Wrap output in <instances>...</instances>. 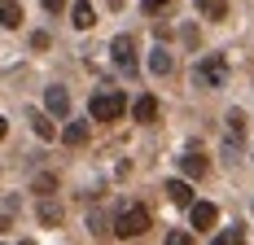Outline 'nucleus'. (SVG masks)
<instances>
[{"label": "nucleus", "instance_id": "nucleus-1", "mask_svg": "<svg viewBox=\"0 0 254 245\" xmlns=\"http://www.w3.org/2000/svg\"><path fill=\"white\" fill-rule=\"evenodd\" d=\"M145 232H149V206H127V210H119V219H114V237L119 241L145 237Z\"/></svg>", "mask_w": 254, "mask_h": 245}, {"label": "nucleus", "instance_id": "nucleus-2", "mask_svg": "<svg viewBox=\"0 0 254 245\" xmlns=\"http://www.w3.org/2000/svg\"><path fill=\"white\" fill-rule=\"evenodd\" d=\"M123 110H127V97H123V92H114V88H105V92H92V105H88L92 122H114Z\"/></svg>", "mask_w": 254, "mask_h": 245}, {"label": "nucleus", "instance_id": "nucleus-3", "mask_svg": "<svg viewBox=\"0 0 254 245\" xmlns=\"http://www.w3.org/2000/svg\"><path fill=\"white\" fill-rule=\"evenodd\" d=\"M193 83H197V88H224V83H228V61H224L219 53L202 57V61L193 66Z\"/></svg>", "mask_w": 254, "mask_h": 245}, {"label": "nucleus", "instance_id": "nucleus-4", "mask_svg": "<svg viewBox=\"0 0 254 245\" xmlns=\"http://www.w3.org/2000/svg\"><path fill=\"white\" fill-rule=\"evenodd\" d=\"M189 219H193L197 232H206V228H215V223H219V210H215L210 201H189Z\"/></svg>", "mask_w": 254, "mask_h": 245}, {"label": "nucleus", "instance_id": "nucleus-5", "mask_svg": "<svg viewBox=\"0 0 254 245\" xmlns=\"http://www.w3.org/2000/svg\"><path fill=\"white\" fill-rule=\"evenodd\" d=\"M110 53H114V61H119L123 70H131V66H136V44H131V35H119V40L110 44Z\"/></svg>", "mask_w": 254, "mask_h": 245}, {"label": "nucleus", "instance_id": "nucleus-6", "mask_svg": "<svg viewBox=\"0 0 254 245\" xmlns=\"http://www.w3.org/2000/svg\"><path fill=\"white\" fill-rule=\"evenodd\" d=\"M44 105H49V114L66 119V114H70V92H66V88H49V92H44Z\"/></svg>", "mask_w": 254, "mask_h": 245}, {"label": "nucleus", "instance_id": "nucleus-7", "mask_svg": "<svg viewBox=\"0 0 254 245\" xmlns=\"http://www.w3.org/2000/svg\"><path fill=\"white\" fill-rule=\"evenodd\" d=\"M131 114H136V122H153L158 119V97H136V105H131Z\"/></svg>", "mask_w": 254, "mask_h": 245}, {"label": "nucleus", "instance_id": "nucleus-8", "mask_svg": "<svg viewBox=\"0 0 254 245\" xmlns=\"http://www.w3.org/2000/svg\"><path fill=\"white\" fill-rule=\"evenodd\" d=\"M180 171L189 175V180H202V175L210 171V162H206V158H197V153H184V158H180Z\"/></svg>", "mask_w": 254, "mask_h": 245}, {"label": "nucleus", "instance_id": "nucleus-9", "mask_svg": "<svg viewBox=\"0 0 254 245\" xmlns=\"http://www.w3.org/2000/svg\"><path fill=\"white\" fill-rule=\"evenodd\" d=\"M197 13L210 18V22H224L228 18V0H197Z\"/></svg>", "mask_w": 254, "mask_h": 245}, {"label": "nucleus", "instance_id": "nucleus-10", "mask_svg": "<svg viewBox=\"0 0 254 245\" xmlns=\"http://www.w3.org/2000/svg\"><path fill=\"white\" fill-rule=\"evenodd\" d=\"M0 26H22V9H18V0H0Z\"/></svg>", "mask_w": 254, "mask_h": 245}, {"label": "nucleus", "instance_id": "nucleus-11", "mask_svg": "<svg viewBox=\"0 0 254 245\" xmlns=\"http://www.w3.org/2000/svg\"><path fill=\"white\" fill-rule=\"evenodd\" d=\"M167 197H171L176 206H189V201H193V188H189L184 180H167Z\"/></svg>", "mask_w": 254, "mask_h": 245}, {"label": "nucleus", "instance_id": "nucleus-12", "mask_svg": "<svg viewBox=\"0 0 254 245\" xmlns=\"http://www.w3.org/2000/svg\"><path fill=\"white\" fill-rule=\"evenodd\" d=\"M171 66H176V61H171V53H167V49H153L149 53V70L153 74H171Z\"/></svg>", "mask_w": 254, "mask_h": 245}, {"label": "nucleus", "instance_id": "nucleus-13", "mask_svg": "<svg viewBox=\"0 0 254 245\" xmlns=\"http://www.w3.org/2000/svg\"><path fill=\"white\" fill-rule=\"evenodd\" d=\"M92 22H97V18H92V0H75V26L88 31Z\"/></svg>", "mask_w": 254, "mask_h": 245}, {"label": "nucleus", "instance_id": "nucleus-14", "mask_svg": "<svg viewBox=\"0 0 254 245\" xmlns=\"http://www.w3.org/2000/svg\"><path fill=\"white\" fill-rule=\"evenodd\" d=\"M62 140H66V145H88V122H70V127L62 131Z\"/></svg>", "mask_w": 254, "mask_h": 245}, {"label": "nucleus", "instance_id": "nucleus-15", "mask_svg": "<svg viewBox=\"0 0 254 245\" xmlns=\"http://www.w3.org/2000/svg\"><path fill=\"white\" fill-rule=\"evenodd\" d=\"M31 127H35V136H40V140H53V136H57V127H53L44 114H35V119H31Z\"/></svg>", "mask_w": 254, "mask_h": 245}, {"label": "nucleus", "instance_id": "nucleus-16", "mask_svg": "<svg viewBox=\"0 0 254 245\" xmlns=\"http://www.w3.org/2000/svg\"><path fill=\"white\" fill-rule=\"evenodd\" d=\"M228 136H232V140L246 136V114H241V110H232V114H228Z\"/></svg>", "mask_w": 254, "mask_h": 245}, {"label": "nucleus", "instance_id": "nucleus-17", "mask_svg": "<svg viewBox=\"0 0 254 245\" xmlns=\"http://www.w3.org/2000/svg\"><path fill=\"white\" fill-rule=\"evenodd\" d=\"M40 219L44 223H62V206H57V201H40Z\"/></svg>", "mask_w": 254, "mask_h": 245}, {"label": "nucleus", "instance_id": "nucleus-18", "mask_svg": "<svg viewBox=\"0 0 254 245\" xmlns=\"http://www.w3.org/2000/svg\"><path fill=\"white\" fill-rule=\"evenodd\" d=\"M53 188H57V180H53V175H35V193H44V197H49Z\"/></svg>", "mask_w": 254, "mask_h": 245}, {"label": "nucleus", "instance_id": "nucleus-19", "mask_svg": "<svg viewBox=\"0 0 254 245\" xmlns=\"http://www.w3.org/2000/svg\"><path fill=\"white\" fill-rule=\"evenodd\" d=\"M167 4H171V0H140V9H145V13H162Z\"/></svg>", "mask_w": 254, "mask_h": 245}, {"label": "nucleus", "instance_id": "nucleus-20", "mask_svg": "<svg viewBox=\"0 0 254 245\" xmlns=\"http://www.w3.org/2000/svg\"><path fill=\"white\" fill-rule=\"evenodd\" d=\"M241 241V228H237V232H224V237H215V245H237Z\"/></svg>", "mask_w": 254, "mask_h": 245}, {"label": "nucleus", "instance_id": "nucleus-21", "mask_svg": "<svg viewBox=\"0 0 254 245\" xmlns=\"http://www.w3.org/2000/svg\"><path fill=\"white\" fill-rule=\"evenodd\" d=\"M62 4H66V0H44V9H49V13H62Z\"/></svg>", "mask_w": 254, "mask_h": 245}, {"label": "nucleus", "instance_id": "nucleus-22", "mask_svg": "<svg viewBox=\"0 0 254 245\" xmlns=\"http://www.w3.org/2000/svg\"><path fill=\"white\" fill-rule=\"evenodd\" d=\"M4 136H9V122H4V119H0V140H4Z\"/></svg>", "mask_w": 254, "mask_h": 245}, {"label": "nucleus", "instance_id": "nucleus-23", "mask_svg": "<svg viewBox=\"0 0 254 245\" xmlns=\"http://www.w3.org/2000/svg\"><path fill=\"white\" fill-rule=\"evenodd\" d=\"M0 228H4V219H0Z\"/></svg>", "mask_w": 254, "mask_h": 245}]
</instances>
